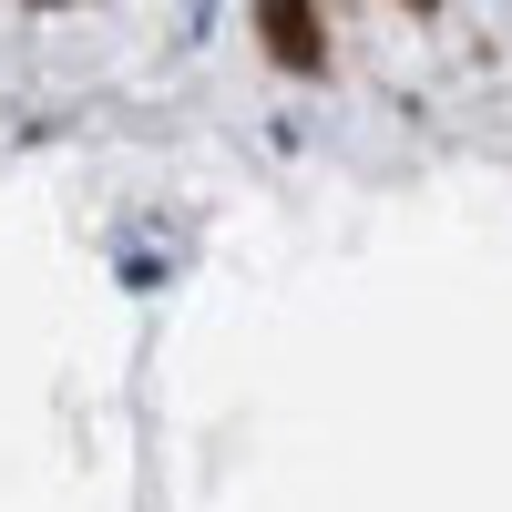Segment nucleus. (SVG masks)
Segmentation results:
<instances>
[{
	"label": "nucleus",
	"mask_w": 512,
	"mask_h": 512,
	"mask_svg": "<svg viewBox=\"0 0 512 512\" xmlns=\"http://www.w3.org/2000/svg\"><path fill=\"white\" fill-rule=\"evenodd\" d=\"M256 31H267V52L287 72H318V11L308 0H256Z\"/></svg>",
	"instance_id": "nucleus-1"
}]
</instances>
